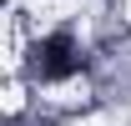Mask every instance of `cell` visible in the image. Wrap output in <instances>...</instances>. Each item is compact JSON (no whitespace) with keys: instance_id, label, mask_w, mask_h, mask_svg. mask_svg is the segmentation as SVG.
<instances>
[{"instance_id":"6da1fadb","label":"cell","mask_w":131,"mask_h":126,"mask_svg":"<svg viewBox=\"0 0 131 126\" xmlns=\"http://www.w3.org/2000/svg\"><path fill=\"white\" fill-rule=\"evenodd\" d=\"M30 56H35V71H40L46 81H66V76H76V71H81V56H76V46H71L66 35L40 40Z\"/></svg>"}]
</instances>
